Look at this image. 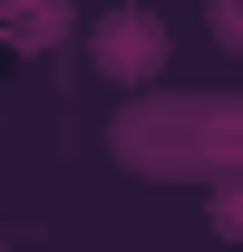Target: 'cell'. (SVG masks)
Masks as SVG:
<instances>
[{
	"label": "cell",
	"instance_id": "4",
	"mask_svg": "<svg viewBox=\"0 0 243 252\" xmlns=\"http://www.w3.org/2000/svg\"><path fill=\"white\" fill-rule=\"evenodd\" d=\"M214 39H234V49H243V10H214Z\"/></svg>",
	"mask_w": 243,
	"mask_h": 252
},
{
	"label": "cell",
	"instance_id": "3",
	"mask_svg": "<svg viewBox=\"0 0 243 252\" xmlns=\"http://www.w3.org/2000/svg\"><path fill=\"white\" fill-rule=\"evenodd\" d=\"M214 223H224V233L243 243V185H224V194H214Z\"/></svg>",
	"mask_w": 243,
	"mask_h": 252
},
{
	"label": "cell",
	"instance_id": "2",
	"mask_svg": "<svg viewBox=\"0 0 243 252\" xmlns=\"http://www.w3.org/2000/svg\"><path fill=\"white\" fill-rule=\"evenodd\" d=\"M10 39L20 49H49V39H68V20H10Z\"/></svg>",
	"mask_w": 243,
	"mask_h": 252
},
{
	"label": "cell",
	"instance_id": "1",
	"mask_svg": "<svg viewBox=\"0 0 243 252\" xmlns=\"http://www.w3.org/2000/svg\"><path fill=\"white\" fill-rule=\"evenodd\" d=\"M156 68H165V30H156V20H136V10H117V20L97 30V78H117V88H146Z\"/></svg>",
	"mask_w": 243,
	"mask_h": 252
}]
</instances>
